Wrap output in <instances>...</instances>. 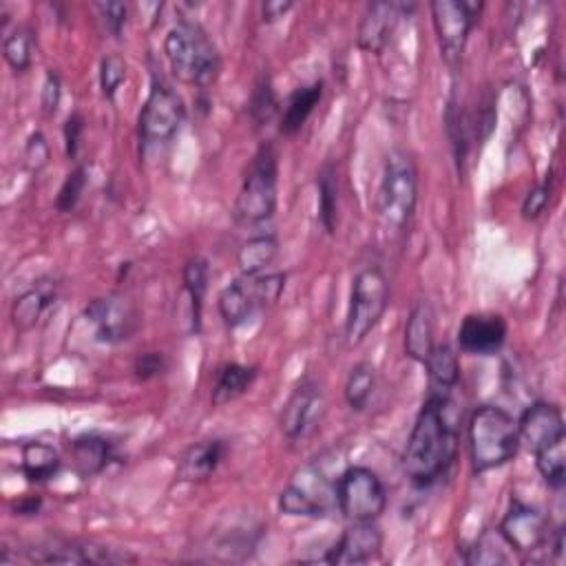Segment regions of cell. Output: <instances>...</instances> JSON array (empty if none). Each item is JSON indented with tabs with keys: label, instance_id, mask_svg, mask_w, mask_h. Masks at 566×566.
<instances>
[{
	"label": "cell",
	"instance_id": "8992f818",
	"mask_svg": "<svg viewBox=\"0 0 566 566\" xmlns=\"http://www.w3.org/2000/svg\"><path fill=\"white\" fill-rule=\"evenodd\" d=\"M389 306V283L378 266L361 268L352 279L350 308L346 319V344L359 348L383 319Z\"/></svg>",
	"mask_w": 566,
	"mask_h": 566
},
{
	"label": "cell",
	"instance_id": "e0dca14e",
	"mask_svg": "<svg viewBox=\"0 0 566 566\" xmlns=\"http://www.w3.org/2000/svg\"><path fill=\"white\" fill-rule=\"evenodd\" d=\"M506 321L493 312L467 314L459 327V346L467 355L491 357L502 350L506 342Z\"/></svg>",
	"mask_w": 566,
	"mask_h": 566
},
{
	"label": "cell",
	"instance_id": "b9f144b4",
	"mask_svg": "<svg viewBox=\"0 0 566 566\" xmlns=\"http://www.w3.org/2000/svg\"><path fill=\"white\" fill-rule=\"evenodd\" d=\"M168 368V361L162 352H144L133 361V372L138 381H151L159 374H164Z\"/></svg>",
	"mask_w": 566,
	"mask_h": 566
},
{
	"label": "cell",
	"instance_id": "4dcf8cb0",
	"mask_svg": "<svg viewBox=\"0 0 566 566\" xmlns=\"http://www.w3.org/2000/svg\"><path fill=\"white\" fill-rule=\"evenodd\" d=\"M376 389V368L370 361L357 363L346 381V403L352 412H363L372 401V394Z\"/></svg>",
	"mask_w": 566,
	"mask_h": 566
},
{
	"label": "cell",
	"instance_id": "8d00e7d4",
	"mask_svg": "<svg viewBox=\"0 0 566 566\" xmlns=\"http://www.w3.org/2000/svg\"><path fill=\"white\" fill-rule=\"evenodd\" d=\"M504 542V538L500 536H493L491 531H485L478 542L474 544V549H469V555H467V562L469 564H506L509 562V555L504 553V549H500V544Z\"/></svg>",
	"mask_w": 566,
	"mask_h": 566
},
{
	"label": "cell",
	"instance_id": "e575fe53",
	"mask_svg": "<svg viewBox=\"0 0 566 566\" xmlns=\"http://www.w3.org/2000/svg\"><path fill=\"white\" fill-rule=\"evenodd\" d=\"M127 80V61L118 53H108L100 63V89L106 100H113Z\"/></svg>",
	"mask_w": 566,
	"mask_h": 566
},
{
	"label": "cell",
	"instance_id": "d6986e66",
	"mask_svg": "<svg viewBox=\"0 0 566 566\" xmlns=\"http://www.w3.org/2000/svg\"><path fill=\"white\" fill-rule=\"evenodd\" d=\"M399 16H401L399 3H385V0H378V3L368 5L357 34L359 49L374 55L383 53V49L387 47L394 34L396 23H399Z\"/></svg>",
	"mask_w": 566,
	"mask_h": 566
},
{
	"label": "cell",
	"instance_id": "74e56055",
	"mask_svg": "<svg viewBox=\"0 0 566 566\" xmlns=\"http://www.w3.org/2000/svg\"><path fill=\"white\" fill-rule=\"evenodd\" d=\"M49 159H51V149H49L47 138L40 131L31 133L27 144H25V166H27V171L40 173L42 168L49 164Z\"/></svg>",
	"mask_w": 566,
	"mask_h": 566
},
{
	"label": "cell",
	"instance_id": "603a6c76",
	"mask_svg": "<svg viewBox=\"0 0 566 566\" xmlns=\"http://www.w3.org/2000/svg\"><path fill=\"white\" fill-rule=\"evenodd\" d=\"M321 98H323V82L321 80L306 85V87H299L286 100V104H283V111L279 116V131L283 136L299 133L306 127L308 118L314 113V108L319 106Z\"/></svg>",
	"mask_w": 566,
	"mask_h": 566
},
{
	"label": "cell",
	"instance_id": "3957f363",
	"mask_svg": "<svg viewBox=\"0 0 566 566\" xmlns=\"http://www.w3.org/2000/svg\"><path fill=\"white\" fill-rule=\"evenodd\" d=\"M474 474H485L512 463L520 451L518 421L502 408L480 406L467 425Z\"/></svg>",
	"mask_w": 566,
	"mask_h": 566
},
{
	"label": "cell",
	"instance_id": "7402d4cb",
	"mask_svg": "<svg viewBox=\"0 0 566 566\" xmlns=\"http://www.w3.org/2000/svg\"><path fill=\"white\" fill-rule=\"evenodd\" d=\"M116 459V447L100 434H85L72 442V461L82 478L102 474Z\"/></svg>",
	"mask_w": 566,
	"mask_h": 566
},
{
	"label": "cell",
	"instance_id": "d6a6232c",
	"mask_svg": "<svg viewBox=\"0 0 566 566\" xmlns=\"http://www.w3.org/2000/svg\"><path fill=\"white\" fill-rule=\"evenodd\" d=\"M3 55L16 74L27 72L34 61V34L27 27H16L3 40Z\"/></svg>",
	"mask_w": 566,
	"mask_h": 566
},
{
	"label": "cell",
	"instance_id": "7bdbcfd3",
	"mask_svg": "<svg viewBox=\"0 0 566 566\" xmlns=\"http://www.w3.org/2000/svg\"><path fill=\"white\" fill-rule=\"evenodd\" d=\"M82 133H85V118L80 116V113H72L65 123V149H67L69 159L78 157Z\"/></svg>",
	"mask_w": 566,
	"mask_h": 566
},
{
	"label": "cell",
	"instance_id": "4fadbf2b",
	"mask_svg": "<svg viewBox=\"0 0 566 566\" xmlns=\"http://www.w3.org/2000/svg\"><path fill=\"white\" fill-rule=\"evenodd\" d=\"M325 391L319 381L306 376L297 383L279 414V429L288 440L308 438L325 416Z\"/></svg>",
	"mask_w": 566,
	"mask_h": 566
},
{
	"label": "cell",
	"instance_id": "4316f807",
	"mask_svg": "<svg viewBox=\"0 0 566 566\" xmlns=\"http://www.w3.org/2000/svg\"><path fill=\"white\" fill-rule=\"evenodd\" d=\"M257 378V368L253 365H242V363H229L223 365L217 374L215 387L210 401L215 408H221L226 403L237 401L240 396H244Z\"/></svg>",
	"mask_w": 566,
	"mask_h": 566
},
{
	"label": "cell",
	"instance_id": "836d02e7",
	"mask_svg": "<svg viewBox=\"0 0 566 566\" xmlns=\"http://www.w3.org/2000/svg\"><path fill=\"white\" fill-rule=\"evenodd\" d=\"M279 116V100L274 95L272 82L261 78L250 98V118L255 127H268Z\"/></svg>",
	"mask_w": 566,
	"mask_h": 566
},
{
	"label": "cell",
	"instance_id": "ba28073f",
	"mask_svg": "<svg viewBox=\"0 0 566 566\" xmlns=\"http://www.w3.org/2000/svg\"><path fill=\"white\" fill-rule=\"evenodd\" d=\"M186 120V106L180 93L162 78L151 80L149 98L140 111L138 133L144 149L171 142Z\"/></svg>",
	"mask_w": 566,
	"mask_h": 566
},
{
	"label": "cell",
	"instance_id": "5b68a950",
	"mask_svg": "<svg viewBox=\"0 0 566 566\" xmlns=\"http://www.w3.org/2000/svg\"><path fill=\"white\" fill-rule=\"evenodd\" d=\"M419 204V171L414 157L394 149L385 157L383 180L378 191V213L383 223L391 231H403L414 217Z\"/></svg>",
	"mask_w": 566,
	"mask_h": 566
},
{
	"label": "cell",
	"instance_id": "8fae6325",
	"mask_svg": "<svg viewBox=\"0 0 566 566\" xmlns=\"http://www.w3.org/2000/svg\"><path fill=\"white\" fill-rule=\"evenodd\" d=\"M483 8V3H465V0H434L429 5L442 61L451 74H456L463 63L469 34L480 21Z\"/></svg>",
	"mask_w": 566,
	"mask_h": 566
},
{
	"label": "cell",
	"instance_id": "6da1fadb",
	"mask_svg": "<svg viewBox=\"0 0 566 566\" xmlns=\"http://www.w3.org/2000/svg\"><path fill=\"white\" fill-rule=\"evenodd\" d=\"M451 396L427 394L403 451V472L414 487L438 483L459 454V423L451 419Z\"/></svg>",
	"mask_w": 566,
	"mask_h": 566
},
{
	"label": "cell",
	"instance_id": "44dd1931",
	"mask_svg": "<svg viewBox=\"0 0 566 566\" xmlns=\"http://www.w3.org/2000/svg\"><path fill=\"white\" fill-rule=\"evenodd\" d=\"M434 346H436V314L427 299H419L412 306L406 323V355L412 361L425 365Z\"/></svg>",
	"mask_w": 566,
	"mask_h": 566
},
{
	"label": "cell",
	"instance_id": "f6af8a7d",
	"mask_svg": "<svg viewBox=\"0 0 566 566\" xmlns=\"http://www.w3.org/2000/svg\"><path fill=\"white\" fill-rule=\"evenodd\" d=\"M40 509H42V498H40V496L21 498V500L14 504L16 516H38Z\"/></svg>",
	"mask_w": 566,
	"mask_h": 566
},
{
	"label": "cell",
	"instance_id": "f1b7e54d",
	"mask_svg": "<svg viewBox=\"0 0 566 566\" xmlns=\"http://www.w3.org/2000/svg\"><path fill=\"white\" fill-rule=\"evenodd\" d=\"M184 281V293L191 299V323L193 332H200L202 327V312H204V299L208 293V281H210V268L204 257H191L182 272Z\"/></svg>",
	"mask_w": 566,
	"mask_h": 566
},
{
	"label": "cell",
	"instance_id": "2e32d148",
	"mask_svg": "<svg viewBox=\"0 0 566 566\" xmlns=\"http://www.w3.org/2000/svg\"><path fill=\"white\" fill-rule=\"evenodd\" d=\"M383 533L376 523H352L338 538V542L325 553L323 562L332 566L368 564L381 555Z\"/></svg>",
	"mask_w": 566,
	"mask_h": 566
},
{
	"label": "cell",
	"instance_id": "d590c367",
	"mask_svg": "<svg viewBox=\"0 0 566 566\" xmlns=\"http://www.w3.org/2000/svg\"><path fill=\"white\" fill-rule=\"evenodd\" d=\"M87 180H89L87 166L78 164L74 171L67 176V180L63 182L59 197H55V208H59L61 213H72L78 206V202H80V197L87 189Z\"/></svg>",
	"mask_w": 566,
	"mask_h": 566
},
{
	"label": "cell",
	"instance_id": "30bf717a",
	"mask_svg": "<svg viewBox=\"0 0 566 566\" xmlns=\"http://www.w3.org/2000/svg\"><path fill=\"white\" fill-rule=\"evenodd\" d=\"M336 506V480L317 463L301 467L279 496V512L297 518H325Z\"/></svg>",
	"mask_w": 566,
	"mask_h": 566
},
{
	"label": "cell",
	"instance_id": "d4e9b609",
	"mask_svg": "<svg viewBox=\"0 0 566 566\" xmlns=\"http://www.w3.org/2000/svg\"><path fill=\"white\" fill-rule=\"evenodd\" d=\"M429 376V394L451 396L461 381V361L454 348L447 344H436L429 359L425 361Z\"/></svg>",
	"mask_w": 566,
	"mask_h": 566
},
{
	"label": "cell",
	"instance_id": "ac0fdd59",
	"mask_svg": "<svg viewBox=\"0 0 566 566\" xmlns=\"http://www.w3.org/2000/svg\"><path fill=\"white\" fill-rule=\"evenodd\" d=\"M518 432H520V442H525L531 451L564 440L566 427H564L562 410L555 403L538 401L523 412L518 421Z\"/></svg>",
	"mask_w": 566,
	"mask_h": 566
},
{
	"label": "cell",
	"instance_id": "ffe728a7",
	"mask_svg": "<svg viewBox=\"0 0 566 566\" xmlns=\"http://www.w3.org/2000/svg\"><path fill=\"white\" fill-rule=\"evenodd\" d=\"M226 451H229V447H226V442L219 440V438L191 445L180 456L178 472H176L178 480L180 483H204V480H208L219 469V465L223 463Z\"/></svg>",
	"mask_w": 566,
	"mask_h": 566
},
{
	"label": "cell",
	"instance_id": "7c38bea8",
	"mask_svg": "<svg viewBox=\"0 0 566 566\" xmlns=\"http://www.w3.org/2000/svg\"><path fill=\"white\" fill-rule=\"evenodd\" d=\"M85 319L93 327L95 342L106 346H118L136 334L140 327V312L131 297L123 293H111L93 299L85 308Z\"/></svg>",
	"mask_w": 566,
	"mask_h": 566
},
{
	"label": "cell",
	"instance_id": "9a60e30c",
	"mask_svg": "<svg viewBox=\"0 0 566 566\" xmlns=\"http://www.w3.org/2000/svg\"><path fill=\"white\" fill-rule=\"evenodd\" d=\"M498 531L509 544V549L518 553H533L549 538V520L538 506L514 500Z\"/></svg>",
	"mask_w": 566,
	"mask_h": 566
},
{
	"label": "cell",
	"instance_id": "f546056e",
	"mask_svg": "<svg viewBox=\"0 0 566 566\" xmlns=\"http://www.w3.org/2000/svg\"><path fill=\"white\" fill-rule=\"evenodd\" d=\"M319 191V221L327 235H334L338 221V176L334 162H323L317 173Z\"/></svg>",
	"mask_w": 566,
	"mask_h": 566
},
{
	"label": "cell",
	"instance_id": "1f68e13d",
	"mask_svg": "<svg viewBox=\"0 0 566 566\" xmlns=\"http://www.w3.org/2000/svg\"><path fill=\"white\" fill-rule=\"evenodd\" d=\"M533 454H536V467L544 478V483L551 489H562L566 480V438L549 447H542L533 451Z\"/></svg>",
	"mask_w": 566,
	"mask_h": 566
},
{
	"label": "cell",
	"instance_id": "277c9868",
	"mask_svg": "<svg viewBox=\"0 0 566 566\" xmlns=\"http://www.w3.org/2000/svg\"><path fill=\"white\" fill-rule=\"evenodd\" d=\"M279 186V157L276 149L266 142L257 149L246 166L244 182L233 206V217L240 226H259L276 210Z\"/></svg>",
	"mask_w": 566,
	"mask_h": 566
},
{
	"label": "cell",
	"instance_id": "cb8c5ba5",
	"mask_svg": "<svg viewBox=\"0 0 566 566\" xmlns=\"http://www.w3.org/2000/svg\"><path fill=\"white\" fill-rule=\"evenodd\" d=\"M55 295H59V283L55 281H38L36 286L27 293H23L14 306H12V323L18 332H27L36 327L44 310L53 304Z\"/></svg>",
	"mask_w": 566,
	"mask_h": 566
},
{
	"label": "cell",
	"instance_id": "7a4b0ae2",
	"mask_svg": "<svg viewBox=\"0 0 566 566\" xmlns=\"http://www.w3.org/2000/svg\"><path fill=\"white\" fill-rule=\"evenodd\" d=\"M164 53L173 76L195 89H208L221 72V55L206 29L182 18L164 38Z\"/></svg>",
	"mask_w": 566,
	"mask_h": 566
},
{
	"label": "cell",
	"instance_id": "83f0119b",
	"mask_svg": "<svg viewBox=\"0 0 566 566\" xmlns=\"http://www.w3.org/2000/svg\"><path fill=\"white\" fill-rule=\"evenodd\" d=\"M276 255H279V240L274 235L270 233L255 235L248 242H244L242 248L237 250V268L242 276H259L266 274L268 266H272Z\"/></svg>",
	"mask_w": 566,
	"mask_h": 566
},
{
	"label": "cell",
	"instance_id": "ab89813d",
	"mask_svg": "<svg viewBox=\"0 0 566 566\" xmlns=\"http://www.w3.org/2000/svg\"><path fill=\"white\" fill-rule=\"evenodd\" d=\"M61 98H63V80L59 76V72L49 69L44 76V85H42V95H40V104H42V113L47 118L55 116V111L61 106Z\"/></svg>",
	"mask_w": 566,
	"mask_h": 566
},
{
	"label": "cell",
	"instance_id": "484cf974",
	"mask_svg": "<svg viewBox=\"0 0 566 566\" xmlns=\"http://www.w3.org/2000/svg\"><path fill=\"white\" fill-rule=\"evenodd\" d=\"M61 467H63L61 451L53 445H47L40 440L23 445L21 469L29 483H47L59 476Z\"/></svg>",
	"mask_w": 566,
	"mask_h": 566
},
{
	"label": "cell",
	"instance_id": "f35d334b",
	"mask_svg": "<svg viewBox=\"0 0 566 566\" xmlns=\"http://www.w3.org/2000/svg\"><path fill=\"white\" fill-rule=\"evenodd\" d=\"M551 193H553V178L546 176V180L542 184H538L533 191H529V195L525 197L523 217L525 219H538L546 210Z\"/></svg>",
	"mask_w": 566,
	"mask_h": 566
},
{
	"label": "cell",
	"instance_id": "9c48e42d",
	"mask_svg": "<svg viewBox=\"0 0 566 566\" xmlns=\"http://www.w3.org/2000/svg\"><path fill=\"white\" fill-rule=\"evenodd\" d=\"M387 506L383 480L370 467L352 465L336 478V509L350 523H376Z\"/></svg>",
	"mask_w": 566,
	"mask_h": 566
},
{
	"label": "cell",
	"instance_id": "60d3db41",
	"mask_svg": "<svg viewBox=\"0 0 566 566\" xmlns=\"http://www.w3.org/2000/svg\"><path fill=\"white\" fill-rule=\"evenodd\" d=\"M95 10L100 12L106 31L111 36L120 38L123 31H125V25H127L129 8L125 3H95Z\"/></svg>",
	"mask_w": 566,
	"mask_h": 566
},
{
	"label": "cell",
	"instance_id": "52a82bcc",
	"mask_svg": "<svg viewBox=\"0 0 566 566\" xmlns=\"http://www.w3.org/2000/svg\"><path fill=\"white\" fill-rule=\"evenodd\" d=\"M286 279L288 276L283 272H266L259 276H240L231 281L217 299L223 323L229 327H240L259 308L274 304L286 288Z\"/></svg>",
	"mask_w": 566,
	"mask_h": 566
},
{
	"label": "cell",
	"instance_id": "5bb4252c",
	"mask_svg": "<svg viewBox=\"0 0 566 566\" xmlns=\"http://www.w3.org/2000/svg\"><path fill=\"white\" fill-rule=\"evenodd\" d=\"M25 557L36 564H123L136 562L127 551L108 549L95 542L80 540H47L25 549Z\"/></svg>",
	"mask_w": 566,
	"mask_h": 566
},
{
	"label": "cell",
	"instance_id": "ee69618b",
	"mask_svg": "<svg viewBox=\"0 0 566 566\" xmlns=\"http://www.w3.org/2000/svg\"><path fill=\"white\" fill-rule=\"evenodd\" d=\"M293 8H295L293 0H268V3L261 5V16L266 23H274L286 16Z\"/></svg>",
	"mask_w": 566,
	"mask_h": 566
}]
</instances>
